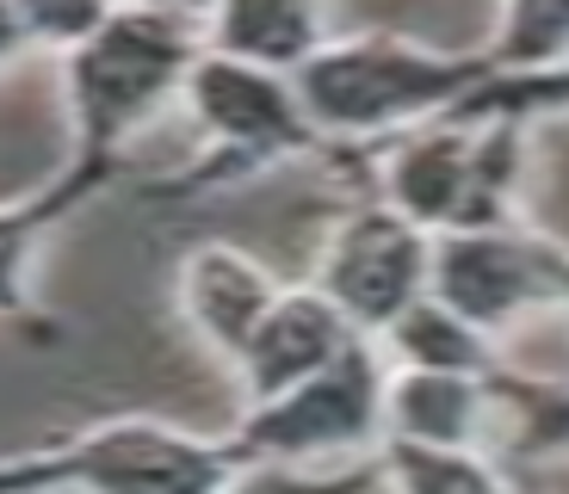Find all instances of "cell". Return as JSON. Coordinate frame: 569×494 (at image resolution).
<instances>
[{"label":"cell","mask_w":569,"mask_h":494,"mask_svg":"<svg viewBox=\"0 0 569 494\" xmlns=\"http://www.w3.org/2000/svg\"><path fill=\"white\" fill-rule=\"evenodd\" d=\"M291 81H298V99L316 137L328 142V155H359L402 130L452 118L470 87L489 81V62L477 50H433L421 38L378 26L353 38H328Z\"/></svg>","instance_id":"obj_1"},{"label":"cell","mask_w":569,"mask_h":494,"mask_svg":"<svg viewBox=\"0 0 569 494\" xmlns=\"http://www.w3.org/2000/svg\"><path fill=\"white\" fill-rule=\"evenodd\" d=\"M527 130L513 118H433L421 130L335 155L366 180L371 198H385L427 235H465V229H513L520 223V161H527Z\"/></svg>","instance_id":"obj_2"},{"label":"cell","mask_w":569,"mask_h":494,"mask_svg":"<svg viewBox=\"0 0 569 494\" xmlns=\"http://www.w3.org/2000/svg\"><path fill=\"white\" fill-rule=\"evenodd\" d=\"M204 57V13L137 7L124 0L81 50L62 57L69 93V161L124 173V142L186 93V74Z\"/></svg>","instance_id":"obj_3"},{"label":"cell","mask_w":569,"mask_h":494,"mask_svg":"<svg viewBox=\"0 0 569 494\" xmlns=\"http://www.w3.org/2000/svg\"><path fill=\"white\" fill-rule=\"evenodd\" d=\"M180 99L204 137V155L192 161V173L173 180V192H204V185L267 173L279 161L328 155V142L316 137L291 74H272V69H254V62L204 50L192 62V74H186Z\"/></svg>","instance_id":"obj_4"},{"label":"cell","mask_w":569,"mask_h":494,"mask_svg":"<svg viewBox=\"0 0 569 494\" xmlns=\"http://www.w3.org/2000/svg\"><path fill=\"white\" fill-rule=\"evenodd\" d=\"M385 346H347L322 377L298 383L279 402H260L242 414V426L229 433V445L242 452V464H310V457H341L385 445Z\"/></svg>","instance_id":"obj_5"},{"label":"cell","mask_w":569,"mask_h":494,"mask_svg":"<svg viewBox=\"0 0 569 494\" xmlns=\"http://www.w3.org/2000/svg\"><path fill=\"white\" fill-rule=\"evenodd\" d=\"M433 272V235L415 229L385 198L359 192L328 229V248L316 260V291L347 315L366 340H385V327L427 296Z\"/></svg>","instance_id":"obj_6"},{"label":"cell","mask_w":569,"mask_h":494,"mask_svg":"<svg viewBox=\"0 0 569 494\" xmlns=\"http://www.w3.org/2000/svg\"><path fill=\"white\" fill-rule=\"evenodd\" d=\"M427 296H440L458 322H470L483 340H501L513 322L557 303L551 266H545V235L532 229H465V235L433 241V272Z\"/></svg>","instance_id":"obj_7"},{"label":"cell","mask_w":569,"mask_h":494,"mask_svg":"<svg viewBox=\"0 0 569 494\" xmlns=\"http://www.w3.org/2000/svg\"><path fill=\"white\" fill-rule=\"evenodd\" d=\"M359 340L366 334H359L316 284L284 291L279 303H272V315L254 327L248 353L236 359V377H242V390H248V409L279 402V395H291L298 383L322 377V371L335 365L347 346H359Z\"/></svg>","instance_id":"obj_8"},{"label":"cell","mask_w":569,"mask_h":494,"mask_svg":"<svg viewBox=\"0 0 569 494\" xmlns=\"http://www.w3.org/2000/svg\"><path fill=\"white\" fill-rule=\"evenodd\" d=\"M173 296H180V315L192 322V334H199L217 359L236 365V359L248 353L254 327L267 322L272 303L284 296V284L272 279L260 260H248L242 248L199 241V248L180 260V272H173Z\"/></svg>","instance_id":"obj_9"},{"label":"cell","mask_w":569,"mask_h":494,"mask_svg":"<svg viewBox=\"0 0 569 494\" xmlns=\"http://www.w3.org/2000/svg\"><path fill=\"white\" fill-rule=\"evenodd\" d=\"M118 173L87 168V161H69L50 185H38L31 198H13L0 204V322H13L19 334H31L38 346L57 340V322L38 315V296H31V266H38V241L62 223L69 211H81L93 192H106Z\"/></svg>","instance_id":"obj_10"},{"label":"cell","mask_w":569,"mask_h":494,"mask_svg":"<svg viewBox=\"0 0 569 494\" xmlns=\"http://www.w3.org/2000/svg\"><path fill=\"white\" fill-rule=\"evenodd\" d=\"M489 433H496L489 377H452V371H390L385 438L477 452V445H489Z\"/></svg>","instance_id":"obj_11"},{"label":"cell","mask_w":569,"mask_h":494,"mask_svg":"<svg viewBox=\"0 0 569 494\" xmlns=\"http://www.w3.org/2000/svg\"><path fill=\"white\" fill-rule=\"evenodd\" d=\"M328 43L322 0H211L204 7V50L254 62L272 74H298Z\"/></svg>","instance_id":"obj_12"},{"label":"cell","mask_w":569,"mask_h":494,"mask_svg":"<svg viewBox=\"0 0 569 494\" xmlns=\"http://www.w3.org/2000/svg\"><path fill=\"white\" fill-rule=\"evenodd\" d=\"M489 402H496V445L508 457H569V383L520 371L496 359L489 371Z\"/></svg>","instance_id":"obj_13"},{"label":"cell","mask_w":569,"mask_h":494,"mask_svg":"<svg viewBox=\"0 0 569 494\" xmlns=\"http://www.w3.org/2000/svg\"><path fill=\"white\" fill-rule=\"evenodd\" d=\"M385 353L397 371H452V377H489L496 371V340H483L470 322H458L440 296H421L385 327Z\"/></svg>","instance_id":"obj_14"},{"label":"cell","mask_w":569,"mask_h":494,"mask_svg":"<svg viewBox=\"0 0 569 494\" xmlns=\"http://www.w3.org/2000/svg\"><path fill=\"white\" fill-rule=\"evenodd\" d=\"M477 57L489 74H539L569 62V0H501L496 31Z\"/></svg>","instance_id":"obj_15"},{"label":"cell","mask_w":569,"mask_h":494,"mask_svg":"<svg viewBox=\"0 0 569 494\" xmlns=\"http://www.w3.org/2000/svg\"><path fill=\"white\" fill-rule=\"evenodd\" d=\"M378 470H385V482L397 494H513L508 476L483 452H458V445L385 438L378 445Z\"/></svg>","instance_id":"obj_16"},{"label":"cell","mask_w":569,"mask_h":494,"mask_svg":"<svg viewBox=\"0 0 569 494\" xmlns=\"http://www.w3.org/2000/svg\"><path fill=\"white\" fill-rule=\"evenodd\" d=\"M569 112V62L539 74H489L483 87H470L465 105H458V124H477V118H513V124H539V118Z\"/></svg>","instance_id":"obj_17"},{"label":"cell","mask_w":569,"mask_h":494,"mask_svg":"<svg viewBox=\"0 0 569 494\" xmlns=\"http://www.w3.org/2000/svg\"><path fill=\"white\" fill-rule=\"evenodd\" d=\"M118 7H124V0H13V13H19V26H26L31 50H57V57L81 50Z\"/></svg>","instance_id":"obj_18"},{"label":"cell","mask_w":569,"mask_h":494,"mask_svg":"<svg viewBox=\"0 0 569 494\" xmlns=\"http://www.w3.org/2000/svg\"><path fill=\"white\" fill-rule=\"evenodd\" d=\"M385 482L378 457L371 464H347V470H303V464H248L223 494H371Z\"/></svg>","instance_id":"obj_19"},{"label":"cell","mask_w":569,"mask_h":494,"mask_svg":"<svg viewBox=\"0 0 569 494\" xmlns=\"http://www.w3.org/2000/svg\"><path fill=\"white\" fill-rule=\"evenodd\" d=\"M31 50V38H26V26H19V13H13V0H0V69L13 57H26Z\"/></svg>","instance_id":"obj_20"},{"label":"cell","mask_w":569,"mask_h":494,"mask_svg":"<svg viewBox=\"0 0 569 494\" xmlns=\"http://www.w3.org/2000/svg\"><path fill=\"white\" fill-rule=\"evenodd\" d=\"M545 266H551V291H557V303L569 310V248L545 241Z\"/></svg>","instance_id":"obj_21"},{"label":"cell","mask_w":569,"mask_h":494,"mask_svg":"<svg viewBox=\"0 0 569 494\" xmlns=\"http://www.w3.org/2000/svg\"><path fill=\"white\" fill-rule=\"evenodd\" d=\"M137 7H173V13H204L211 0H137Z\"/></svg>","instance_id":"obj_22"}]
</instances>
